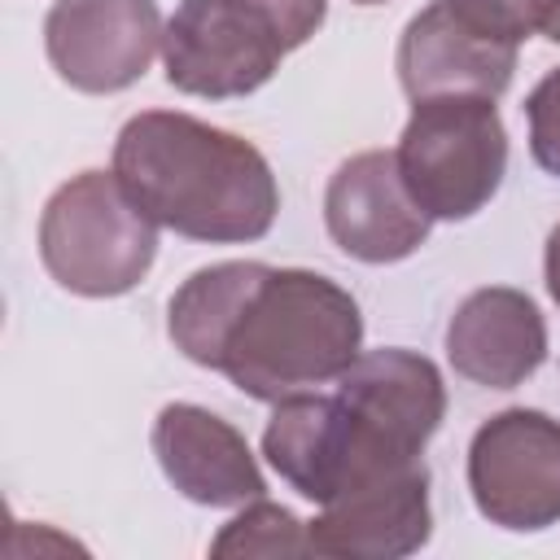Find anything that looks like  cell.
<instances>
[{
    "mask_svg": "<svg viewBox=\"0 0 560 560\" xmlns=\"http://www.w3.org/2000/svg\"><path fill=\"white\" fill-rule=\"evenodd\" d=\"M542 276H547V293H551V302L560 306V223H556V228H551V236H547Z\"/></svg>",
    "mask_w": 560,
    "mask_h": 560,
    "instance_id": "d6986e66",
    "label": "cell"
},
{
    "mask_svg": "<svg viewBox=\"0 0 560 560\" xmlns=\"http://www.w3.org/2000/svg\"><path fill=\"white\" fill-rule=\"evenodd\" d=\"M114 175L158 228L188 241H258L280 210L276 175L249 140L175 109H144L122 122Z\"/></svg>",
    "mask_w": 560,
    "mask_h": 560,
    "instance_id": "7a4b0ae2",
    "label": "cell"
},
{
    "mask_svg": "<svg viewBox=\"0 0 560 560\" xmlns=\"http://www.w3.org/2000/svg\"><path fill=\"white\" fill-rule=\"evenodd\" d=\"M529 118V153L547 175H560V66L529 92L525 101Z\"/></svg>",
    "mask_w": 560,
    "mask_h": 560,
    "instance_id": "e0dca14e",
    "label": "cell"
},
{
    "mask_svg": "<svg viewBox=\"0 0 560 560\" xmlns=\"http://www.w3.org/2000/svg\"><path fill=\"white\" fill-rule=\"evenodd\" d=\"M337 398L359 420H368L376 433H385L389 442L420 451V455L446 416L442 372L424 354L402 350V346L359 354L337 376Z\"/></svg>",
    "mask_w": 560,
    "mask_h": 560,
    "instance_id": "5bb4252c",
    "label": "cell"
},
{
    "mask_svg": "<svg viewBox=\"0 0 560 560\" xmlns=\"http://www.w3.org/2000/svg\"><path fill=\"white\" fill-rule=\"evenodd\" d=\"M451 368L486 389L525 385L547 359V324L529 293L490 284L468 293L446 324Z\"/></svg>",
    "mask_w": 560,
    "mask_h": 560,
    "instance_id": "4fadbf2b",
    "label": "cell"
},
{
    "mask_svg": "<svg viewBox=\"0 0 560 560\" xmlns=\"http://www.w3.org/2000/svg\"><path fill=\"white\" fill-rule=\"evenodd\" d=\"M468 490L477 512L516 534L560 521V420L534 407L490 416L468 442Z\"/></svg>",
    "mask_w": 560,
    "mask_h": 560,
    "instance_id": "8992f818",
    "label": "cell"
},
{
    "mask_svg": "<svg viewBox=\"0 0 560 560\" xmlns=\"http://www.w3.org/2000/svg\"><path fill=\"white\" fill-rule=\"evenodd\" d=\"M324 223L341 254L359 262L411 258L433 228V214L411 197L394 149H368L346 158L324 188Z\"/></svg>",
    "mask_w": 560,
    "mask_h": 560,
    "instance_id": "9c48e42d",
    "label": "cell"
},
{
    "mask_svg": "<svg viewBox=\"0 0 560 560\" xmlns=\"http://www.w3.org/2000/svg\"><path fill=\"white\" fill-rule=\"evenodd\" d=\"M245 4L276 31L284 52L302 48L324 26V13H328V0H245Z\"/></svg>",
    "mask_w": 560,
    "mask_h": 560,
    "instance_id": "ac0fdd59",
    "label": "cell"
},
{
    "mask_svg": "<svg viewBox=\"0 0 560 560\" xmlns=\"http://www.w3.org/2000/svg\"><path fill=\"white\" fill-rule=\"evenodd\" d=\"M311 551V538H306V525L271 503V499H254L245 503L241 516H232L223 525V534L210 542V556L219 560H249V556H306Z\"/></svg>",
    "mask_w": 560,
    "mask_h": 560,
    "instance_id": "9a60e30c",
    "label": "cell"
},
{
    "mask_svg": "<svg viewBox=\"0 0 560 560\" xmlns=\"http://www.w3.org/2000/svg\"><path fill=\"white\" fill-rule=\"evenodd\" d=\"M411 105L416 109L394 149L411 197L433 219H472L490 206L508 171V131L494 101L433 96Z\"/></svg>",
    "mask_w": 560,
    "mask_h": 560,
    "instance_id": "277c9868",
    "label": "cell"
},
{
    "mask_svg": "<svg viewBox=\"0 0 560 560\" xmlns=\"http://www.w3.org/2000/svg\"><path fill=\"white\" fill-rule=\"evenodd\" d=\"M446 4L481 35L521 48L529 35H538L547 26V13L556 0H446Z\"/></svg>",
    "mask_w": 560,
    "mask_h": 560,
    "instance_id": "2e32d148",
    "label": "cell"
},
{
    "mask_svg": "<svg viewBox=\"0 0 560 560\" xmlns=\"http://www.w3.org/2000/svg\"><path fill=\"white\" fill-rule=\"evenodd\" d=\"M44 271L79 298L131 293L158 258V223L114 171L66 179L39 214Z\"/></svg>",
    "mask_w": 560,
    "mask_h": 560,
    "instance_id": "3957f363",
    "label": "cell"
},
{
    "mask_svg": "<svg viewBox=\"0 0 560 560\" xmlns=\"http://www.w3.org/2000/svg\"><path fill=\"white\" fill-rule=\"evenodd\" d=\"M354 4H385V0H354Z\"/></svg>",
    "mask_w": 560,
    "mask_h": 560,
    "instance_id": "44dd1931",
    "label": "cell"
},
{
    "mask_svg": "<svg viewBox=\"0 0 560 560\" xmlns=\"http://www.w3.org/2000/svg\"><path fill=\"white\" fill-rule=\"evenodd\" d=\"M516 70V44H499L468 26L446 0L424 4L398 39V83L411 101L486 96L499 101Z\"/></svg>",
    "mask_w": 560,
    "mask_h": 560,
    "instance_id": "30bf717a",
    "label": "cell"
},
{
    "mask_svg": "<svg viewBox=\"0 0 560 560\" xmlns=\"http://www.w3.org/2000/svg\"><path fill=\"white\" fill-rule=\"evenodd\" d=\"M429 468H411L350 490L306 525L311 551L332 560H398L429 542Z\"/></svg>",
    "mask_w": 560,
    "mask_h": 560,
    "instance_id": "7c38bea8",
    "label": "cell"
},
{
    "mask_svg": "<svg viewBox=\"0 0 560 560\" xmlns=\"http://www.w3.org/2000/svg\"><path fill=\"white\" fill-rule=\"evenodd\" d=\"M542 35H547L551 44H560V0L551 4V13H547V26H542Z\"/></svg>",
    "mask_w": 560,
    "mask_h": 560,
    "instance_id": "ffe728a7",
    "label": "cell"
},
{
    "mask_svg": "<svg viewBox=\"0 0 560 560\" xmlns=\"http://www.w3.org/2000/svg\"><path fill=\"white\" fill-rule=\"evenodd\" d=\"M153 455L166 481L201 508H241L267 494L245 438L197 402H166L153 420Z\"/></svg>",
    "mask_w": 560,
    "mask_h": 560,
    "instance_id": "8fae6325",
    "label": "cell"
},
{
    "mask_svg": "<svg viewBox=\"0 0 560 560\" xmlns=\"http://www.w3.org/2000/svg\"><path fill=\"white\" fill-rule=\"evenodd\" d=\"M162 31L158 0H57L44 18V48L61 83L109 96L144 79Z\"/></svg>",
    "mask_w": 560,
    "mask_h": 560,
    "instance_id": "ba28073f",
    "label": "cell"
},
{
    "mask_svg": "<svg viewBox=\"0 0 560 560\" xmlns=\"http://www.w3.org/2000/svg\"><path fill=\"white\" fill-rule=\"evenodd\" d=\"M284 44L245 0H179L162 31L166 83L184 96L232 101L280 70Z\"/></svg>",
    "mask_w": 560,
    "mask_h": 560,
    "instance_id": "52a82bcc",
    "label": "cell"
},
{
    "mask_svg": "<svg viewBox=\"0 0 560 560\" xmlns=\"http://www.w3.org/2000/svg\"><path fill=\"white\" fill-rule=\"evenodd\" d=\"M166 332L184 359L258 402L311 394L363 354L359 302L337 280L267 262L192 271L171 298Z\"/></svg>",
    "mask_w": 560,
    "mask_h": 560,
    "instance_id": "6da1fadb",
    "label": "cell"
},
{
    "mask_svg": "<svg viewBox=\"0 0 560 560\" xmlns=\"http://www.w3.org/2000/svg\"><path fill=\"white\" fill-rule=\"evenodd\" d=\"M262 455L302 499L319 508L424 464L420 451H407L363 424L337 394L280 398L262 429Z\"/></svg>",
    "mask_w": 560,
    "mask_h": 560,
    "instance_id": "5b68a950",
    "label": "cell"
}]
</instances>
